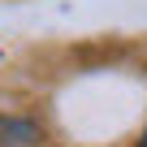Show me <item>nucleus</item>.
<instances>
[{"instance_id":"nucleus-2","label":"nucleus","mask_w":147,"mask_h":147,"mask_svg":"<svg viewBox=\"0 0 147 147\" xmlns=\"http://www.w3.org/2000/svg\"><path fill=\"white\" fill-rule=\"evenodd\" d=\"M138 147H147V134H143V143H138Z\"/></svg>"},{"instance_id":"nucleus-1","label":"nucleus","mask_w":147,"mask_h":147,"mask_svg":"<svg viewBox=\"0 0 147 147\" xmlns=\"http://www.w3.org/2000/svg\"><path fill=\"white\" fill-rule=\"evenodd\" d=\"M43 134L35 121H18V117H0V143L5 147H35Z\"/></svg>"}]
</instances>
